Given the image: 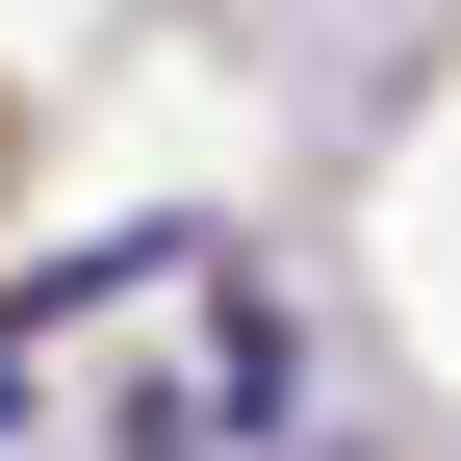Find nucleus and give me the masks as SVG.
Returning a JSON list of instances; mask_svg holds the SVG:
<instances>
[]
</instances>
